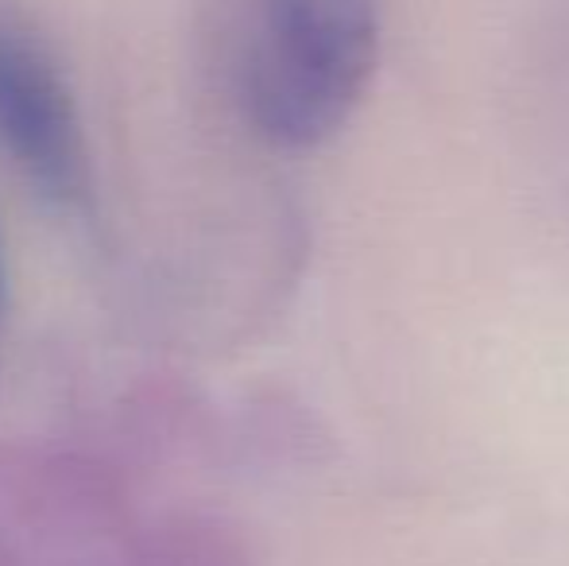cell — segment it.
I'll return each mask as SVG.
<instances>
[{"label": "cell", "mask_w": 569, "mask_h": 566, "mask_svg": "<svg viewBox=\"0 0 569 566\" xmlns=\"http://www.w3.org/2000/svg\"><path fill=\"white\" fill-rule=\"evenodd\" d=\"M380 62V0H252L244 106L287 151L333 140Z\"/></svg>", "instance_id": "1"}, {"label": "cell", "mask_w": 569, "mask_h": 566, "mask_svg": "<svg viewBox=\"0 0 569 566\" xmlns=\"http://www.w3.org/2000/svg\"><path fill=\"white\" fill-rule=\"evenodd\" d=\"M232 552L218 524L171 520L143 544V566H229Z\"/></svg>", "instance_id": "3"}, {"label": "cell", "mask_w": 569, "mask_h": 566, "mask_svg": "<svg viewBox=\"0 0 569 566\" xmlns=\"http://www.w3.org/2000/svg\"><path fill=\"white\" fill-rule=\"evenodd\" d=\"M0 299H4V268H0Z\"/></svg>", "instance_id": "4"}, {"label": "cell", "mask_w": 569, "mask_h": 566, "mask_svg": "<svg viewBox=\"0 0 569 566\" xmlns=\"http://www.w3.org/2000/svg\"><path fill=\"white\" fill-rule=\"evenodd\" d=\"M0 143L43 202H86L90 143L74 90L43 47L12 28H0Z\"/></svg>", "instance_id": "2"}]
</instances>
